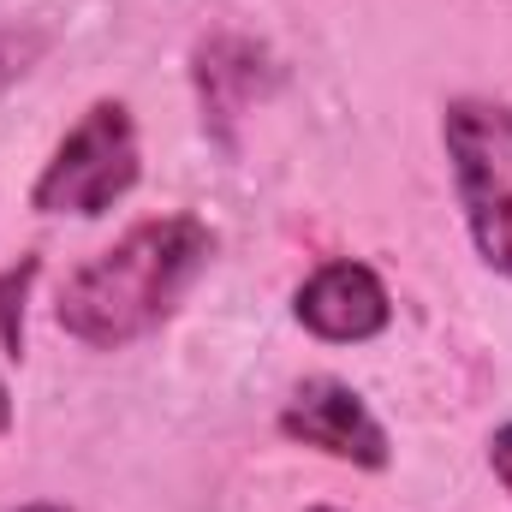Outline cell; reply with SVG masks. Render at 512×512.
I'll use <instances>...</instances> for the list:
<instances>
[{"mask_svg": "<svg viewBox=\"0 0 512 512\" xmlns=\"http://www.w3.org/2000/svg\"><path fill=\"white\" fill-rule=\"evenodd\" d=\"M191 84H197V102H203V126L221 143H233V126L245 120V108L256 96H268L274 66L245 36H209L191 54Z\"/></svg>", "mask_w": 512, "mask_h": 512, "instance_id": "cell-6", "label": "cell"}, {"mask_svg": "<svg viewBox=\"0 0 512 512\" xmlns=\"http://www.w3.org/2000/svg\"><path fill=\"white\" fill-rule=\"evenodd\" d=\"M209 262L215 233L197 215H149L60 280L54 322L90 352H126L185 304Z\"/></svg>", "mask_w": 512, "mask_h": 512, "instance_id": "cell-1", "label": "cell"}, {"mask_svg": "<svg viewBox=\"0 0 512 512\" xmlns=\"http://www.w3.org/2000/svg\"><path fill=\"white\" fill-rule=\"evenodd\" d=\"M42 54H48V36H42V30H30V24H0V96H6Z\"/></svg>", "mask_w": 512, "mask_h": 512, "instance_id": "cell-8", "label": "cell"}, {"mask_svg": "<svg viewBox=\"0 0 512 512\" xmlns=\"http://www.w3.org/2000/svg\"><path fill=\"white\" fill-rule=\"evenodd\" d=\"M36 274H42V256H24V262L0 268V352L12 364L24 358V298H30Z\"/></svg>", "mask_w": 512, "mask_h": 512, "instance_id": "cell-7", "label": "cell"}, {"mask_svg": "<svg viewBox=\"0 0 512 512\" xmlns=\"http://www.w3.org/2000/svg\"><path fill=\"white\" fill-rule=\"evenodd\" d=\"M12 512H72V507H54V501H30V507H12Z\"/></svg>", "mask_w": 512, "mask_h": 512, "instance_id": "cell-11", "label": "cell"}, {"mask_svg": "<svg viewBox=\"0 0 512 512\" xmlns=\"http://www.w3.org/2000/svg\"><path fill=\"white\" fill-rule=\"evenodd\" d=\"M274 429L322 459H340L352 471H387L393 465V441L387 423L370 411V399L340 376H310L292 387V399L280 405Z\"/></svg>", "mask_w": 512, "mask_h": 512, "instance_id": "cell-4", "label": "cell"}, {"mask_svg": "<svg viewBox=\"0 0 512 512\" xmlns=\"http://www.w3.org/2000/svg\"><path fill=\"white\" fill-rule=\"evenodd\" d=\"M489 471H495V483L507 489V501H512V423H501L489 435Z\"/></svg>", "mask_w": 512, "mask_h": 512, "instance_id": "cell-9", "label": "cell"}, {"mask_svg": "<svg viewBox=\"0 0 512 512\" xmlns=\"http://www.w3.org/2000/svg\"><path fill=\"white\" fill-rule=\"evenodd\" d=\"M12 429V387H6V376H0V435Z\"/></svg>", "mask_w": 512, "mask_h": 512, "instance_id": "cell-10", "label": "cell"}, {"mask_svg": "<svg viewBox=\"0 0 512 512\" xmlns=\"http://www.w3.org/2000/svg\"><path fill=\"white\" fill-rule=\"evenodd\" d=\"M310 512H340V507H310Z\"/></svg>", "mask_w": 512, "mask_h": 512, "instance_id": "cell-12", "label": "cell"}, {"mask_svg": "<svg viewBox=\"0 0 512 512\" xmlns=\"http://www.w3.org/2000/svg\"><path fill=\"white\" fill-rule=\"evenodd\" d=\"M143 179V143L137 120L120 96H102L78 114V126L54 143V155L42 161L36 185H30V209L36 215H78L96 221L114 203H126Z\"/></svg>", "mask_w": 512, "mask_h": 512, "instance_id": "cell-3", "label": "cell"}, {"mask_svg": "<svg viewBox=\"0 0 512 512\" xmlns=\"http://www.w3.org/2000/svg\"><path fill=\"white\" fill-rule=\"evenodd\" d=\"M441 149L483 268L512 280V102L453 96L441 108Z\"/></svg>", "mask_w": 512, "mask_h": 512, "instance_id": "cell-2", "label": "cell"}, {"mask_svg": "<svg viewBox=\"0 0 512 512\" xmlns=\"http://www.w3.org/2000/svg\"><path fill=\"white\" fill-rule=\"evenodd\" d=\"M292 322H298L304 334L328 340V346H364V340L387 334V322H393V292H387V280L370 262L334 256V262H322V268H310V274L298 280V292H292Z\"/></svg>", "mask_w": 512, "mask_h": 512, "instance_id": "cell-5", "label": "cell"}]
</instances>
